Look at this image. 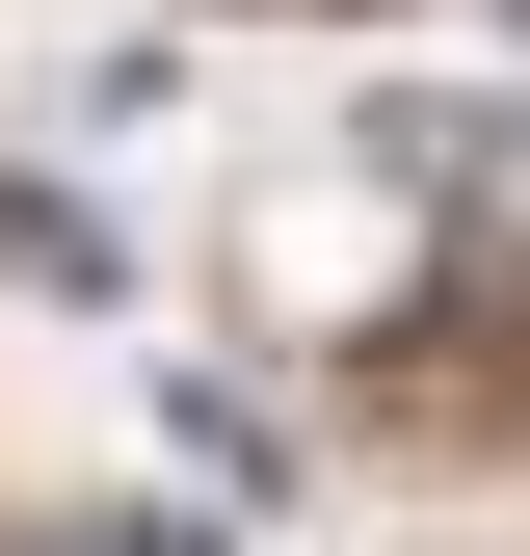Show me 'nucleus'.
<instances>
[{
    "label": "nucleus",
    "instance_id": "f257e3e1",
    "mask_svg": "<svg viewBox=\"0 0 530 556\" xmlns=\"http://www.w3.org/2000/svg\"><path fill=\"white\" fill-rule=\"evenodd\" d=\"M80 556H186V530H80Z\"/></svg>",
    "mask_w": 530,
    "mask_h": 556
}]
</instances>
